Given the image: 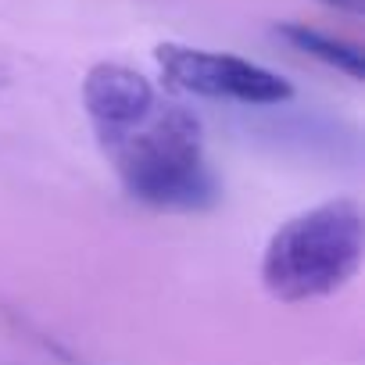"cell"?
Returning a JSON list of instances; mask_svg holds the SVG:
<instances>
[{
    "label": "cell",
    "instance_id": "obj_5",
    "mask_svg": "<svg viewBox=\"0 0 365 365\" xmlns=\"http://www.w3.org/2000/svg\"><path fill=\"white\" fill-rule=\"evenodd\" d=\"M329 4H340V8H347V11H358L361 0H329Z\"/></svg>",
    "mask_w": 365,
    "mask_h": 365
},
{
    "label": "cell",
    "instance_id": "obj_2",
    "mask_svg": "<svg viewBox=\"0 0 365 365\" xmlns=\"http://www.w3.org/2000/svg\"><path fill=\"white\" fill-rule=\"evenodd\" d=\"M365 219L358 201L340 197L283 222L265 255L262 283L283 304H304L336 294L361 265Z\"/></svg>",
    "mask_w": 365,
    "mask_h": 365
},
{
    "label": "cell",
    "instance_id": "obj_4",
    "mask_svg": "<svg viewBox=\"0 0 365 365\" xmlns=\"http://www.w3.org/2000/svg\"><path fill=\"white\" fill-rule=\"evenodd\" d=\"M279 36L287 43H294L297 51L319 58L322 65L336 68V72H347L351 79H361L365 72V61H361V51L354 43H344L329 33H319V29H308V26H279Z\"/></svg>",
    "mask_w": 365,
    "mask_h": 365
},
{
    "label": "cell",
    "instance_id": "obj_3",
    "mask_svg": "<svg viewBox=\"0 0 365 365\" xmlns=\"http://www.w3.org/2000/svg\"><path fill=\"white\" fill-rule=\"evenodd\" d=\"M158 68L168 86L194 93L201 101H222V104H244V108H279L294 97V86L247 58L182 47V43H161L154 51Z\"/></svg>",
    "mask_w": 365,
    "mask_h": 365
},
{
    "label": "cell",
    "instance_id": "obj_1",
    "mask_svg": "<svg viewBox=\"0 0 365 365\" xmlns=\"http://www.w3.org/2000/svg\"><path fill=\"white\" fill-rule=\"evenodd\" d=\"M83 104L129 197L161 212H205L219 201L201 122L165 101L143 72L118 61L93 65L83 79Z\"/></svg>",
    "mask_w": 365,
    "mask_h": 365
}]
</instances>
